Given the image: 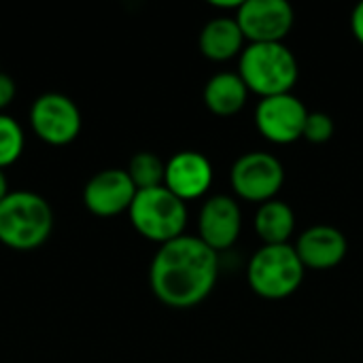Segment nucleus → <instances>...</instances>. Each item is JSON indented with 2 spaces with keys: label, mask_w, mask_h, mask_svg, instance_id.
<instances>
[{
  "label": "nucleus",
  "mask_w": 363,
  "mask_h": 363,
  "mask_svg": "<svg viewBox=\"0 0 363 363\" xmlns=\"http://www.w3.org/2000/svg\"><path fill=\"white\" fill-rule=\"evenodd\" d=\"M238 74L249 91L268 98L289 94L298 83L300 66L285 43H249L240 53Z\"/></svg>",
  "instance_id": "7ed1b4c3"
},
{
  "label": "nucleus",
  "mask_w": 363,
  "mask_h": 363,
  "mask_svg": "<svg viewBox=\"0 0 363 363\" xmlns=\"http://www.w3.org/2000/svg\"><path fill=\"white\" fill-rule=\"evenodd\" d=\"M351 30H353V36L363 45V0L359 4H355L351 13Z\"/></svg>",
  "instance_id": "412c9836"
},
{
  "label": "nucleus",
  "mask_w": 363,
  "mask_h": 363,
  "mask_svg": "<svg viewBox=\"0 0 363 363\" xmlns=\"http://www.w3.org/2000/svg\"><path fill=\"white\" fill-rule=\"evenodd\" d=\"M242 230L240 204L225 194H215L204 200L198 215V238L215 253L232 249Z\"/></svg>",
  "instance_id": "9d476101"
},
{
  "label": "nucleus",
  "mask_w": 363,
  "mask_h": 363,
  "mask_svg": "<svg viewBox=\"0 0 363 363\" xmlns=\"http://www.w3.org/2000/svg\"><path fill=\"white\" fill-rule=\"evenodd\" d=\"M253 228L264 245H289L296 232V213L287 202L274 198L259 204Z\"/></svg>",
  "instance_id": "dca6fc26"
},
{
  "label": "nucleus",
  "mask_w": 363,
  "mask_h": 363,
  "mask_svg": "<svg viewBox=\"0 0 363 363\" xmlns=\"http://www.w3.org/2000/svg\"><path fill=\"white\" fill-rule=\"evenodd\" d=\"M217 279L219 253L189 234L160 245L149 266L153 296L177 311L202 304L213 294Z\"/></svg>",
  "instance_id": "f257e3e1"
},
{
  "label": "nucleus",
  "mask_w": 363,
  "mask_h": 363,
  "mask_svg": "<svg viewBox=\"0 0 363 363\" xmlns=\"http://www.w3.org/2000/svg\"><path fill=\"white\" fill-rule=\"evenodd\" d=\"M15 96H17V85H15L13 77L6 74V72H0V113L6 106H11Z\"/></svg>",
  "instance_id": "aec40b11"
},
{
  "label": "nucleus",
  "mask_w": 363,
  "mask_h": 363,
  "mask_svg": "<svg viewBox=\"0 0 363 363\" xmlns=\"http://www.w3.org/2000/svg\"><path fill=\"white\" fill-rule=\"evenodd\" d=\"M306 268L300 262L296 247L289 245H262L249 259L247 281L255 296L264 300H285L294 296Z\"/></svg>",
  "instance_id": "20e7f679"
},
{
  "label": "nucleus",
  "mask_w": 363,
  "mask_h": 363,
  "mask_svg": "<svg viewBox=\"0 0 363 363\" xmlns=\"http://www.w3.org/2000/svg\"><path fill=\"white\" fill-rule=\"evenodd\" d=\"M234 17L249 43H283L296 21L287 0H242Z\"/></svg>",
  "instance_id": "1a4fd4ad"
},
{
  "label": "nucleus",
  "mask_w": 363,
  "mask_h": 363,
  "mask_svg": "<svg viewBox=\"0 0 363 363\" xmlns=\"http://www.w3.org/2000/svg\"><path fill=\"white\" fill-rule=\"evenodd\" d=\"M128 215L134 230L155 245H166L185 234L187 204L164 185L136 191Z\"/></svg>",
  "instance_id": "39448f33"
},
{
  "label": "nucleus",
  "mask_w": 363,
  "mask_h": 363,
  "mask_svg": "<svg viewBox=\"0 0 363 363\" xmlns=\"http://www.w3.org/2000/svg\"><path fill=\"white\" fill-rule=\"evenodd\" d=\"M334 130H336L334 119L328 113H323V111H311L308 117H306V125H304L302 138H306L313 145H323V143L332 140Z\"/></svg>",
  "instance_id": "6ab92c4d"
},
{
  "label": "nucleus",
  "mask_w": 363,
  "mask_h": 363,
  "mask_svg": "<svg viewBox=\"0 0 363 363\" xmlns=\"http://www.w3.org/2000/svg\"><path fill=\"white\" fill-rule=\"evenodd\" d=\"M26 147V136L19 121L6 113H0V170L13 166Z\"/></svg>",
  "instance_id": "a211bd4d"
},
{
  "label": "nucleus",
  "mask_w": 363,
  "mask_h": 363,
  "mask_svg": "<svg viewBox=\"0 0 363 363\" xmlns=\"http://www.w3.org/2000/svg\"><path fill=\"white\" fill-rule=\"evenodd\" d=\"M245 34L236 17H215L204 23L198 45L204 57L213 62H225L245 51Z\"/></svg>",
  "instance_id": "4468645a"
},
{
  "label": "nucleus",
  "mask_w": 363,
  "mask_h": 363,
  "mask_svg": "<svg viewBox=\"0 0 363 363\" xmlns=\"http://www.w3.org/2000/svg\"><path fill=\"white\" fill-rule=\"evenodd\" d=\"M53 232V208L34 191L17 189L0 202V242L13 251H34Z\"/></svg>",
  "instance_id": "f03ea898"
},
{
  "label": "nucleus",
  "mask_w": 363,
  "mask_h": 363,
  "mask_svg": "<svg viewBox=\"0 0 363 363\" xmlns=\"http://www.w3.org/2000/svg\"><path fill=\"white\" fill-rule=\"evenodd\" d=\"M213 164L200 151H179L166 162L164 187L183 202L202 198L213 185Z\"/></svg>",
  "instance_id": "f8f14e48"
},
{
  "label": "nucleus",
  "mask_w": 363,
  "mask_h": 363,
  "mask_svg": "<svg viewBox=\"0 0 363 363\" xmlns=\"http://www.w3.org/2000/svg\"><path fill=\"white\" fill-rule=\"evenodd\" d=\"M308 113L306 104L294 96V91L268 96L262 98L255 108V125L266 140L274 145H291L302 138Z\"/></svg>",
  "instance_id": "6e6552de"
},
{
  "label": "nucleus",
  "mask_w": 363,
  "mask_h": 363,
  "mask_svg": "<svg viewBox=\"0 0 363 363\" xmlns=\"http://www.w3.org/2000/svg\"><path fill=\"white\" fill-rule=\"evenodd\" d=\"M202 98L211 113H215L219 117H230V115H236L238 111H242V106L247 104L249 87L245 85V81L238 72L223 70V72L213 74L206 81Z\"/></svg>",
  "instance_id": "2eb2a0df"
},
{
  "label": "nucleus",
  "mask_w": 363,
  "mask_h": 363,
  "mask_svg": "<svg viewBox=\"0 0 363 363\" xmlns=\"http://www.w3.org/2000/svg\"><path fill=\"white\" fill-rule=\"evenodd\" d=\"M136 191L123 168H106L96 172L83 187V204L96 217H117L130 211Z\"/></svg>",
  "instance_id": "9b49d317"
},
{
  "label": "nucleus",
  "mask_w": 363,
  "mask_h": 363,
  "mask_svg": "<svg viewBox=\"0 0 363 363\" xmlns=\"http://www.w3.org/2000/svg\"><path fill=\"white\" fill-rule=\"evenodd\" d=\"M125 172L130 174V179L138 191L162 187L164 177H166V162L151 151H140L130 160Z\"/></svg>",
  "instance_id": "f3484780"
},
{
  "label": "nucleus",
  "mask_w": 363,
  "mask_h": 363,
  "mask_svg": "<svg viewBox=\"0 0 363 363\" xmlns=\"http://www.w3.org/2000/svg\"><path fill=\"white\" fill-rule=\"evenodd\" d=\"M294 247L304 268H313V270L336 268L338 264H342L349 251L347 236L338 228L328 223H317L306 228L298 236Z\"/></svg>",
  "instance_id": "ddd939ff"
},
{
  "label": "nucleus",
  "mask_w": 363,
  "mask_h": 363,
  "mask_svg": "<svg viewBox=\"0 0 363 363\" xmlns=\"http://www.w3.org/2000/svg\"><path fill=\"white\" fill-rule=\"evenodd\" d=\"M30 125L38 140L51 147H64L81 134L83 117L72 98L60 91H47L32 102Z\"/></svg>",
  "instance_id": "423d86ee"
},
{
  "label": "nucleus",
  "mask_w": 363,
  "mask_h": 363,
  "mask_svg": "<svg viewBox=\"0 0 363 363\" xmlns=\"http://www.w3.org/2000/svg\"><path fill=\"white\" fill-rule=\"evenodd\" d=\"M232 189L247 202H270L285 183L283 162L266 151H249L240 155L230 172Z\"/></svg>",
  "instance_id": "0eeeda50"
},
{
  "label": "nucleus",
  "mask_w": 363,
  "mask_h": 363,
  "mask_svg": "<svg viewBox=\"0 0 363 363\" xmlns=\"http://www.w3.org/2000/svg\"><path fill=\"white\" fill-rule=\"evenodd\" d=\"M11 191H9V181H6V174H4V170H0V202L9 196Z\"/></svg>",
  "instance_id": "4be33fe9"
}]
</instances>
